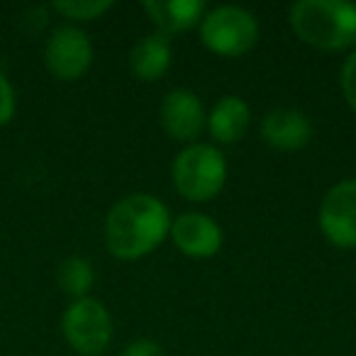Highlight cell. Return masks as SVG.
<instances>
[{
  "mask_svg": "<svg viewBox=\"0 0 356 356\" xmlns=\"http://www.w3.org/2000/svg\"><path fill=\"white\" fill-rule=\"evenodd\" d=\"M105 247L120 261H137L161 247L171 232V213L152 193H132L110 208L103 227Z\"/></svg>",
  "mask_w": 356,
  "mask_h": 356,
  "instance_id": "obj_1",
  "label": "cell"
},
{
  "mask_svg": "<svg viewBox=\"0 0 356 356\" xmlns=\"http://www.w3.org/2000/svg\"><path fill=\"white\" fill-rule=\"evenodd\" d=\"M288 20L302 44L320 51L356 47V6L349 0H298Z\"/></svg>",
  "mask_w": 356,
  "mask_h": 356,
  "instance_id": "obj_2",
  "label": "cell"
},
{
  "mask_svg": "<svg viewBox=\"0 0 356 356\" xmlns=\"http://www.w3.org/2000/svg\"><path fill=\"white\" fill-rule=\"evenodd\" d=\"M173 186L191 203H208L227 184V161L215 144H186L171 163Z\"/></svg>",
  "mask_w": 356,
  "mask_h": 356,
  "instance_id": "obj_3",
  "label": "cell"
},
{
  "mask_svg": "<svg viewBox=\"0 0 356 356\" xmlns=\"http://www.w3.org/2000/svg\"><path fill=\"white\" fill-rule=\"evenodd\" d=\"M200 42L208 51L234 59L252 51L259 42V20L242 6H218L198 25Z\"/></svg>",
  "mask_w": 356,
  "mask_h": 356,
  "instance_id": "obj_4",
  "label": "cell"
},
{
  "mask_svg": "<svg viewBox=\"0 0 356 356\" xmlns=\"http://www.w3.org/2000/svg\"><path fill=\"white\" fill-rule=\"evenodd\" d=\"M61 332L79 356H100L113 341V317L100 300L81 298L64 310Z\"/></svg>",
  "mask_w": 356,
  "mask_h": 356,
  "instance_id": "obj_5",
  "label": "cell"
},
{
  "mask_svg": "<svg viewBox=\"0 0 356 356\" xmlns=\"http://www.w3.org/2000/svg\"><path fill=\"white\" fill-rule=\"evenodd\" d=\"M93 64V42L81 27L61 25L44 47V66L59 81H79Z\"/></svg>",
  "mask_w": 356,
  "mask_h": 356,
  "instance_id": "obj_6",
  "label": "cell"
},
{
  "mask_svg": "<svg viewBox=\"0 0 356 356\" xmlns=\"http://www.w3.org/2000/svg\"><path fill=\"white\" fill-rule=\"evenodd\" d=\"M317 222L330 244L356 249V178H344L325 193Z\"/></svg>",
  "mask_w": 356,
  "mask_h": 356,
  "instance_id": "obj_7",
  "label": "cell"
},
{
  "mask_svg": "<svg viewBox=\"0 0 356 356\" xmlns=\"http://www.w3.org/2000/svg\"><path fill=\"white\" fill-rule=\"evenodd\" d=\"M163 132L181 144H195L208 127V110L191 88H173L163 95L159 108Z\"/></svg>",
  "mask_w": 356,
  "mask_h": 356,
  "instance_id": "obj_8",
  "label": "cell"
},
{
  "mask_svg": "<svg viewBox=\"0 0 356 356\" xmlns=\"http://www.w3.org/2000/svg\"><path fill=\"white\" fill-rule=\"evenodd\" d=\"M168 237L178 252H184L188 259H213L225 242L222 227L210 215L195 213V210L171 220Z\"/></svg>",
  "mask_w": 356,
  "mask_h": 356,
  "instance_id": "obj_9",
  "label": "cell"
},
{
  "mask_svg": "<svg viewBox=\"0 0 356 356\" xmlns=\"http://www.w3.org/2000/svg\"><path fill=\"white\" fill-rule=\"evenodd\" d=\"M261 139L276 152H298L312 139V122L296 108L268 110L261 120Z\"/></svg>",
  "mask_w": 356,
  "mask_h": 356,
  "instance_id": "obj_10",
  "label": "cell"
},
{
  "mask_svg": "<svg viewBox=\"0 0 356 356\" xmlns=\"http://www.w3.org/2000/svg\"><path fill=\"white\" fill-rule=\"evenodd\" d=\"M142 10L154 22L156 32L171 40L173 35L198 27L208 8L203 0H147L142 3Z\"/></svg>",
  "mask_w": 356,
  "mask_h": 356,
  "instance_id": "obj_11",
  "label": "cell"
},
{
  "mask_svg": "<svg viewBox=\"0 0 356 356\" xmlns=\"http://www.w3.org/2000/svg\"><path fill=\"white\" fill-rule=\"evenodd\" d=\"M171 40L156 30L152 35L139 37L132 49H129V71L142 83H154L161 76H166V71L171 69Z\"/></svg>",
  "mask_w": 356,
  "mask_h": 356,
  "instance_id": "obj_12",
  "label": "cell"
},
{
  "mask_svg": "<svg viewBox=\"0 0 356 356\" xmlns=\"http://www.w3.org/2000/svg\"><path fill=\"white\" fill-rule=\"evenodd\" d=\"M252 124V108L239 95H225L208 113V132L218 144H234Z\"/></svg>",
  "mask_w": 356,
  "mask_h": 356,
  "instance_id": "obj_13",
  "label": "cell"
},
{
  "mask_svg": "<svg viewBox=\"0 0 356 356\" xmlns=\"http://www.w3.org/2000/svg\"><path fill=\"white\" fill-rule=\"evenodd\" d=\"M56 281H59V288L71 296L74 300H81V298H88L90 288L95 283V271L93 264L83 257H69L61 261L59 271H56Z\"/></svg>",
  "mask_w": 356,
  "mask_h": 356,
  "instance_id": "obj_14",
  "label": "cell"
},
{
  "mask_svg": "<svg viewBox=\"0 0 356 356\" xmlns=\"http://www.w3.org/2000/svg\"><path fill=\"white\" fill-rule=\"evenodd\" d=\"M51 8L71 22H90L105 15L113 8V0H56Z\"/></svg>",
  "mask_w": 356,
  "mask_h": 356,
  "instance_id": "obj_15",
  "label": "cell"
},
{
  "mask_svg": "<svg viewBox=\"0 0 356 356\" xmlns=\"http://www.w3.org/2000/svg\"><path fill=\"white\" fill-rule=\"evenodd\" d=\"M339 86H341V95H344L346 105L356 113V47L349 51V56H346L344 64H341Z\"/></svg>",
  "mask_w": 356,
  "mask_h": 356,
  "instance_id": "obj_16",
  "label": "cell"
},
{
  "mask_svg": "<svg viewBox=\"0 0 356 356\" xmlns=\"http://www.w3.org/2000/svg\"><path fill=\"white\" fill-rule=\"evenodd\" d=\"M15 110H17L15 88H13L10 79L0 71V127L8 124L13 118H15Z\"/></svg>",
  "mask_w": 356,
  "mask_h": 356,
  "instance_id": "obj_17",
  "label": "cell"
},
{
  "mask_svg": "<svg viewBox=\"0 0 356 356\" xmlns=\"http://www.w3.org/2000/svg\"><path fill=\"white\" fill-rule=\"evenodd\" d=\"M120 356H166L163 346L154 339H134L132 344L124 346V351Z\"/></svg>",
  "mask_w": 356,
  "mask_h": 356,
  "instance_id": "obj_18",
  "label": "cell"
},
{
  "mask_svg": "<svg viewBox=\"0 0 356 356\" xmlns=\"http://www.w3.org/2000/svg\"><path fill=\"white\" fill-rule=\"evenodd\" d=\"M354 271H356V261H354Z\"/></svg>",
  "mask_w": 356,
  "mask_h": 356,
  "instance_id": "obj_19",
  "label": "cell"
}]
</instances>
